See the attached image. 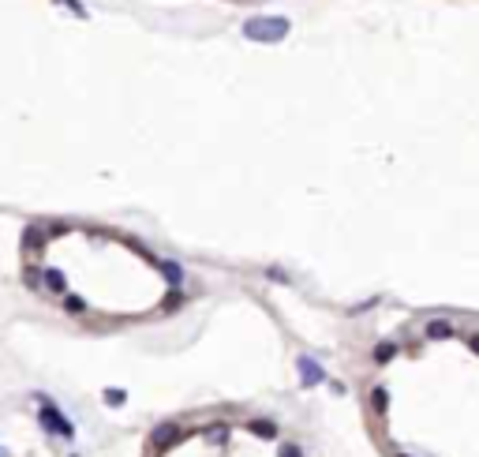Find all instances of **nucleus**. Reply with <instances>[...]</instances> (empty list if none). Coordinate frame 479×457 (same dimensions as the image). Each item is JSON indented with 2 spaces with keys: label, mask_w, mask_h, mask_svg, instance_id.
<instances>
[{
  "label": "nucleus",
  "mask_w": 479,
  "mask_h": 457,
  "mask_svg": "<svg viewBox=\"0 0 479 457\" xmlns=\"http://www.w3.org/2000/svg\"><path fill=\"white\" fill-rule=\"evenodd\" d=\"M45 240H49V229L45 225H27L23 229V244H27V251H42Z\"/></svg>",
  "instance_id": "obj_6"
},
{
  "label": "nucleus",
  "mask_w": 479,
  "mask_h": 457,
  "mask_svg": "<svg viewBox=\"0 0 479 457\" xmlns=\"http://www.w3.org/2000/svg\"><path fill=\"white\" fill-rule=\"evenodd\" d=\"M57 4L71 8V12H75V15H86V12H83V4H79V0H57Z\"/></svg>",
  "instance_id": "obj_18"
},
{
  "label": "nucleus",
  "mask_w": 479,
  "mask_h": 457,
  "mask_svg": "<svg viewBox=\"0 0 479 457\" xmlns=\"http://www.w3.org/2000/svg\"><path fill=\"white\" fill-rule=\"evenodd\" d=\"M397 457H409V454H397Z\"/></svg>",
  "instance_id": "obj_20"
},
{
  "label": "nucleus",
  "mask_w": 479,
  "mask_h": 457,
  "mask_svg": "<svg viewBox=\"0 0 479 457\" xmlns=\"http://www.w3.org/2000/svg\"><path fill=\"white\" fill-rule=\"evenodd\" d=\"M371 408H374V416H386V408H389L386 386H374V390H371Z\"/></svg>",
  "instance_id": "obj_10"
},
{
  "label": "nucleus",
  "mask_w": 479,
  "mask_h": 457,
  "mask_svg": "<svg viewBox=\"0 0 479 457\" xmlns=\"http://www.w3.org/2000/svg\"><path fill=\"white\" fill-rule=\"evenodd\" d=\"M453 334L457 330H453V323H445V319H430L427 323V338L430 341H445V338H453Z\"/></svg>",
  "instance_id": "obj_8"
},
{
  "label": "nucleus",
  "mask_w": 479,
  "mask_h": 457,
  "mask_svg": "<svg viewBox=\"0 0 479 457\" xmlns=\"http://www.w3.org/2000/svg\"><path fill=\"white\" fill-rule=\"evenodd\" d=\"M101 401H105L109 408H120V405L127 401V390H116V386H109L105 394H101Z\"/></svg>",
  "instance_id": "obj_14"
},
{
  "label": "nucleus",
  "mask_w": 479,
  "mask_h": 457,
  "mask_svg": "<svg viewBox=\"0 0 479 457\" xmlns=\"http://www.w3.org/2000/svg\"><path fill=\"white\" fill-rule=\"evenodd\" d=\"M180 304H183V288L172 285V288H169V300H165V311H177Z\"/></svg>",
  "instance_id": "obj_15"
},
{
  "label": "nucleus",
  "mask_w": 479,
  "mask_h": 457,
  "mask_svg": "<svg viewBox=\"0 0 479 457\" xmlns=\"http://www.w3.org/2000/svg\"><path fill=\"white\" fill-rule=\"evenodd\" d=\"M183 439H187V431H183L180 423H172V420H161L154 431H150L146 446H150L154 454H169L172 446H180V443H183Z\"/></svg>",
  "instance_id": "obj_3"
},
{
  "label": "nucleus",
  "mask_w": 479,
  "mask_h": 457,
  "mask_svg": "<svg viewBox=\"0 0 479 457\" xmlns=\"http://www.w3.org/2000/svg\"><path fill=\"white\" fill-rule=\"evenodd\" d=\"M203 435H206V443H210V446H225L229 443V428H225V423H213V428H206Z\"/></svg>",
  "instance_id": "obj_11"
},
{
  "label": "nucleus",
  "mask_w": 479,
  "mask_h": 457,
  "mask_svg": "<svg viewBox=\"0 0 479 457\" xmlns=\"http://www.w3.org/2000/svg\"><path fill=\"white\" fill-rule=\"evenodd\" d=\"M247 431H251L255 439H277V423L274 420H266V416H251V420H247Z\"/></svg>",
  "instance_id": "obj_5"
},
{
  "label": "nucleus",
  "mask_w": 479,
  "mask_h": 457,
  "mask_svg": "<svg viewBox=\"0 0 479 457\" xmlns=\"http://www.w3.org/2000/svg\"><path fill=\"white\" fill-rule=\"evenodd\" d=\"M468 345H472V352L479 356V334H472V338H468Z\"/></svg>",
  "instance_id": "obj_19"
},
{
  "label": "nucleus",
  "mask_w": 479,
  "mask_h": 457,
  "mask_svg": "<svg viewBox=\"0 0 479 457\" xmlns=\"http://www.w3.org/2000/svg\"><path fill=\"white\" fill-rule=\"evenodd\" d=\"M157 270L165 274V282H169V285L183 282V267H180V262H172V259H157Z\"/></svg>",
  "instance_id": "obj_9"
},
{
  "label": "nucleus",
  "mask_w": 479,
  "mask_h": 457,
  "mask_svg": "<svg viewBox=\"0 0 479 457\" xmlns=\"http://www.w3.org/2000/svg\"><path fill=\"white\" fill-rule=\"evenodd\" d=\"M27 285H30V288L42 285V270H38V267H27Z\"/></svg>",
  "instance_id": "obj_17"
},
{
  "label": "nucleus",
  "mask_w": 479,
  "mask_h": 457,
  "mask_svg": "<svg viewBox=\"0 0 479 457\" xmlns=\"http://www.w3.org/2000/svg\"><path fill=\"white\" fill-rule=\"evenodd\" d=\"M42 285L49 288L53 296H64V293H68V277H64L60 270H53V267H49V270H42Z\"/></svg>",
  "instance_id": "obj_7"
},
{
  "label": "nucleus",
  "mask_w": 479,
  "mask_h": 457,
  "mask_svg": "<svg viewBox=\"0 0 479 457\" xmlns=\"http://www.w3.org/2000/svg\"><path fill=\"white\" fill-rule=\"evenodd\" d=\"M393 356H397V345L393 341H378V345H374V364H389Z\"/></svg>",
  "instance_id": "obj_12"
},
{
  "label": "nucleus",
  "mask_w": 479,
  "mask_h": 457,
  "mask_svg": "<svg viewBox=\"0 0 479 457\" xmlns=\"http://www.w3.org/2000/svg\"><path fill=\"white\" fill-rule=\"evenodd\" d=\"M296 371H300V386L303 390H315L326 382V367L318 364L315 356H296Z\"/></svg>",
  "instance_id": "obj_4"
},
{
  "label": "nucleus",
  "mask_w": 479,
  "mask_h": 457,
  "mask_svg": "<svg viewBox=\"0 0 479 457\" xmlns=\"http://www.w3.org/2000/svg\"><path fill=\"white\" fill-rule=\"evenodd\" d=\"M38 423H42V431L64 439V443H75V423L64 416V408H57L53 401H45V397H38Z\"/></svg>",
  "instance_id": "obj_1"
},
{
  "label": "nucleus",
  "mask_w": 479,
  "mask_h": 457,
  "mask_svg": "<svg viewBox=\"0 0 479 457\" xmlns=\"http://www.w3.org/2000/svg\"><path fill=\"white\" fill-rule=\"evenodd\" d=\"M60 300H64V311H71V315H83V311H86V300H83V296H75V293H64Z\"/></svg>",
  "instance_id": "obj_13"
},
{
  "label": "nucleus",
  "mask_w": 479,
  "mask_h": 457,
  "mask_svg": "<svg viewBox=\"0 0 479 457\" xmlns=\"http://www.w3.org/2000/svg\"><path fill=\"white\" fill-rule=\"evenodd\" d=\"M244 34L251 38V42H281L285 34H289V19H247L244 23Z\"/></svg>",
  "instance_id": "obj_2"
},
{
  "label": "nucleus",
  "mask_w": 479,
  "mask_h": 457,
  "mask_svg": "<svg viewBox=\"0 0 479 457\" xmlns=\"http://www.w3.org/2000/svg\"><path fill=\"white\" fill-rule=\"evenodd\" d=\"M277 457H303V450H300V443H281Z\"/></svg>",
  "instance_id": "obj_16"
}]
</instances>
